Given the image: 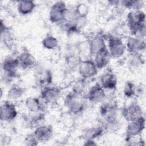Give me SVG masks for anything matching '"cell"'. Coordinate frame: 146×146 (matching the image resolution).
I'll list each match as a JSON object with an SVG mask.
<instances>
[{
	"mask_svg": "<svg viewBox=\"0 0 146 146\" xmlns=\"http://www.w3.org/2000/svg\"><path fill=\"white\" fill-rule=\"evenodd\" d=\"M34 115L29 119L27 124L31 128H34V129L38 126L42 124L45 115L43 112H38L33 113Z\"/></svg>",
	"mask_w": 146,
	"mask_h": 146,
	"instance_id": "cell-27",
	"label": "cell"
},
{
	"mask_svg": "<svg viewBox=\"0 0 146 146\" xmlns=\"http://www.w3.org/2000/svg\"><path fill=\"white\" fill-rule=\"evenodd\" d=\"M141 106L137 103H132L124 107L121 110V115L128 121L135 120L143 116Z\"/></svg>",
	"mask_w": 146,
	"mask_h": 146,
	"instance_id": "cell-12",
	"label": "cell"
},
{
	"mask_svg": "<svg viewBox=\"0 0 146 146\" xmlns=\"http://www.w3.org/2000/svg\"><path fill=\"white\" fill-rule=\"evenodd\" d=\"M78 70L82 78L86 80L96 76L99 70L93 60L85 59L80 60Z\"/></svg>",
	"mask_w": 146,
	"mask_h": 146,
	"instance_id": "cell-5",
	"label": "cell"
},
{
	"mask_svg": "<svg viewBox=\"0 0 146 146\" xmlns=\"http://www.w3.org/2000/svg\"><path fill=\"white\" fill-rule=\"evenodd\" d=\"M36 74V82L37 84L42 88L51 85L52 80V76L49 70H46L43 67L38 66V63L34 68Z\"/></svg>",
	"mask_w": 146,
	"mask_h": 146,
	"instance_id": "cell-11",
	"label": "cell"
},
{
	"mask_svg": "<svg viewBox=\"0 0 146 146\" xmlns=\"http://www.w3.org/2000/svg\"><path fill=\"white\" fill-rule=\"evenodd\" d=\"M36 6V4L33 1H19L17 3L18 12L22 15H27L32 13Z\"/></svg>",
	"mask_w": 146,
	"mask_h": 146,
	"instance_id": "cell-21",
	"label": "cell"
},
{
	"mask_svg": "<svg viewBox=\"0 0 146 146\" xmlns=\"http://www.w3.org/2000/svg\"><path fill=\"white\" fill-rule=\"evenodd\" d=\"M86 98L93 104L102 103L106 98V92L100 83H96L89 88Z\"/></svg>",
	"mask_w": 146,
	"mask_h": 146,
	"instance_id": "cell-8",
	"label": "cell"
},
{
	"mask_svg": "<svg viewBox=\"0 0 146 146\" xmlns=\"http://www.w3.org/2000/svg\"><path fill=\"white\" fill-rule=\"evenodd\" d=\"M145 93V86L143 84L135 86V96H142Z\"/></svg>",
	"mask_w": 146,
	"mask_h": 146,
	"instance_id": "cell-34",
	"label": "cell"
},
{
	"mask_svg": "<svg viewBox=\"0 0 146 146\" xmlns=\"http://www.w3.org/2000/svg\"><path fill=\"white\" fill-rule=\"evenodd\" d=\"M129 68L133 70H136L141 68L144 64V59L140 53L131 54L128 62Z\"/></svg>",
	"mask_w": 146,
	"mask_h": 146,
	"instance_id": "cell-24",
	"label": "cell"
},
{
	"mask_svg": "<svg viewBox=\"0 0 146 146\" xmlns=\"http://www.w3.org/2000/svg\"><path fill=\"white\" fill-rule=\"evenodd\" d=\"M43 47L47 50H54L59 45V41L56 38L52 35H46L42 40Z\"/></svg>",
	"mask_w": 146,
	"mask_h": 146,
	"instance_id": "cell-25",
	"label": "cell"
},
{
	"mask_svg": "<svg viewBox=\"0 0 146 146\" xmlns=\"http://www.w3.org/2000/svg\"><path fill=\"white\" fill-rule=\"evenodd\" d=\"M33 133L39 142H47L52 137L53 128L50 125L42 124L34 129Z\"/></svg>",
	"mask_w": 146,
	"mask_h": 146,
	"instance_id": "cell-14",
	"label": "cell"
},
{
	"mask_svg": "<svg viewBox=\"0 0 146 146\" xmlns=\"http://www.w3.org/2000/svg\"><path fill=\"white\" fill-rule=\"evenodd\" d=\"M42 100L38 98L30 96L26 99L25 105L27 110L32 113L43 112L44 106Z\"/></svg>",
	"mask_w": 146,
	"mask_h": 146,
	"instance_id": "cell-18",
	"label": "cell"
},
{
	"mask_svg": "<svg viewBox=\"0 0 146 146\" xmlns=\"http://www.w3.org/2000/svg\"><path fill=\"white\" fill-rule=\"evenodd\" d=\"M68 7L64 2L58 1L51 6L48 19L52 23H62L64 20Z\"/></svg>",
	"mask_w": 146,
	"mask_h": 146,
	"instance_id": "cell-3",
	"label": "cell"
},
{
	"mask_svg": "<svg viewBox=\"0 0 146 146\" xmlns=\"http://www.w3.org/2000/svg\"><path fill=\"white\" fill-rule=\"evenodd\" d=\"M64 104L71 114L79 115L86 109V102L82 95L72 91L67 94L64 98Z\"/></svg>",
	"mask_w": 146,
	"mask_h": 146,
	"instance_id": "cell-2",
	"label": "cell"
},
{
	"mask_svg": "<svg viewBox=\"0 0 146 146\" xmlns=\"http://www.w3.org/2000/svg\"><path fill=\"white\" fill-rule=\"evenodd\" d=\"M17 58L19 67L24 70L34 68L38 63L35 56L28 51L21 52Z\"/></svg>",
	"mask_w": 146,
	"mask_h": 146,
	"instance_id": "cell-16",
	"label": "cell"
},
{
	"mask_svg": "<svg viewBox=\"0 0 146 146\" xmlns=\"http://www.w3.org/2000/svg\"><path fill=\"white\" fill-rule=\"evenodd\" d=\"M94 56V59L93 60L98 70L106 67L110 63L111 58L107 48L98 52Z\"/></svg>",
	"mask_w": 146,
	"mask_h": 146,
	"instance_id": "cell-19",
	"label": "cell"
},
{
	"mask_svg": "<svg viewBox=\"0 0 146 146\" xmlns=\"http://www.w3.org/2000/svg\"><path fill=\"white\" fill-rule=\"evenodd\" d=\"M99 83L106 91L115 90L117 83V77L113 72L107 71L100 76Z\"/></svg>",
	"mask_w": 146,
	"mask_h": 146,
	"instance_id": "cell-15",
	"label": "cell"
},
{
	"mask_svg": "<svg viewBox=\"0 0 146 146\" xmlns=\"http://www.w3.org/2000/svg\"><path fill=\"white\" fill-rule=\"evenodd\" d=\"M25 144L26 145H37L39 144V141L34 135V133L28 134L25 139Z\"/></svg>",
	"mask_w": 146,
	"mask_h": 146,
	"instance_id": "cell-33",
	"label": "cell"
},
{
	"mask_svg": "<svg viewBox=\"0 0 146 146\" xmlns=\"http://www.w3.org/2000/svg\"><path fill=\"white\" fill-rule=\"evenodd\" d=\"M125 44L126 50L130 54L140 53L145 48V38L138 36L131 35L128 37Z\"/></svg>",
	"mask_w": 146,
	"mask_h": 146,
	"instance_id": "cell-10",
	"label": "cell"
},
{
	"mask_svg": "<svg viewBox=\"0 0 146 146\" xmlns=\"http://www.w3.org/2000/svg\"><path fill=\"white\" fill-rule=\"evenodd\" d=\"M19 67L17 58L11 56L5 57L1 63L2 72L6 73L13 75L17 76V69Z\"/></svg>",
	"mask_w": 146,
	"mask_h": 146,
	"instance_id": "cell-13",
	"label": "cell"
},
{
	"mask_svg": "<svg viewBox=\"0 0 146 146\" xmlns=\"http://www.w3.org/2000/svg\"><path fill=\"white\" fill-rule=\"evenodd\" d=\"M88 47L90 53L92 55L107 48L104 39L101 35H96L92 38L89 41Z\"/></svg>",
	"mask_w": 146,
	"mask_h": 146,
	"instance_id": "cell-17",
	"label": "cell"
},
{
	"mask_svg": "<svg viewBox=\"0 0 146 146\" xmlns=\"http://www.w3.org/2000/svg\"><path fill=\"white\" fill-rule=\"evenodd\" d=\"M75 7V10L81 19L86 17L88 14V7L84 3H80Z\"/></svg>",
	"mask_w": 146,
	"mask_h": 146,
	"instance_id": "cell-32",
	"label": "cell"
},
{
	"mask_svg": "<svg viewBox=\"0 0 146 146\" xmlns=\"http://www.w3.org/2000/svg\"><path fill=\"white\" fill-rule=\"evenodd\" d=\"M97 144L94 140H85L84 145H96Z\"/></svg>",
	"mask_w": 146,
	"mask_h": 146,
	"instance_id": "cell-36",
	"label": "cell"
},
{
	"mask_svg": "<svg viewBox=\"0 0 146 146\" xmlns=\"http://www.w3.org/2000/svg\"><path fill=\"white\" fill-rule=\"evenodd\" d=\"M120 3L124 9L131 10H141L144 5V2L143 1L125 0L121 1Z\"/></svg>",
	"mask_w": 146,
	"mask_h": 146,
	"instance_id": "cell-26",
	"label": "cell"
},
{
	"mask_svg": "<svg viewBox=\"0 0 146 146\" xmlns=\"http://www.w3.org/2000/svg\"><path fill=\"white\" fill-rule=\"evenodd\" d=\"M25 88L17 84L12 85L7 91V96L11 101L20 99L25 93Z\"/></svg>",
	"mask_w": 146,
	"mask_h": 146,
	"instance_id": "cell-23",
	"label": "cell"
},
{
	"mask_svg": "<svg viewBox=\"0 0 146 146\" xmlns=\"http://www.w3.org/2000/svg\"><path fill=\"white\" fill-rule=\"evenodd\" d=\"M117 106L113 102H103L99 108V113L102 118L117 114Z\"/></svg>",
	"mask_w": 146,
	"mask_h": 146,
	"instance_id": "cell-20",
	"label": "cell"
},
{
	"mask_svg": "<svg viewBox=\"0 0 146 146\" xmlns=\"http://www.w3.org/2000/svg\"><path fill=\"white\" fill-rule=\"evenodd\" d=\"M10 141V136H8L6 135H1V145H6L9 144Z\"/></svg>",
	"mask_w": 146,
	"mask_h": 146,
	"instance_id": "cell-35",
	"label": "cell"
},
{
	"mask_svg": "<svg viewBox=\"0 0 146 146\" xmlns=\"http://www.w3.org/2000/svg\"><path fill=\"white\" fill-rule=\"evenodd\" d=\"M1 42L6 47H10L14 42V35L11 29H6L1 31Z\"/></svg>",
	"mask_w": 146,
	"mask_h": 146,
	"instance_id": "cell-28",
	"label": "cell"
},
{
	"mask_svg": "<svg viewBox=\"0 0 146 146\" xmlns=\"http://www.w3.org/2000/svg\"><path fill=\"white\" fill-rule=\"evenodd\" d=\"M126 23L131 35L145 38V14L142 10H131L127 15Z\"/></svg>",
	"mask_w": 146,
	"mask_h": 146,
	"instance_id": "cell-1",
	"label": "cell"
},
{
	"mask_svg": "<svg viewBox=\"0 0 146 146\" xmlns=\"http://www.w3.org/2000/svg\"><path fill=\"white\" fill-rule=\"evenodd\" d=\"M0 114L2 121L10 122L17 117L18 111L15 105L11 100H6L1 105Z\"/></svg>",
	"mask_w": 146,
	"mask_h": 146,
	"instance_id": "cell-7",
	"label": "cell"
},
{
	"mask_svg": "<svg viewBox=\"0 0 146 146\" xmlns=\"http://www.w3.org/2000/svg\"><path fill=\"white\" fill-rule=\"evenodd\" d=\"M105 131L102 125H97L88 128L84 132V137L85 140H94L101 137Z\"/></svg>",
	"mask_w": 146,
	"mask_h": 146,
	"instance_id": "cell-22",
	"label": "cell"
},
{
	"mask_svg": "<svg viewBox=\"0 0 146 146\" xmlns=\"http://www.w3.org/2000/svg\"><path fill=\"white\" fill-rule=\"evenodd\" d=\"M123 94L127 98H132L135 96V85L131 81H127L123 88Z\"/></svg>",
	"mask_w": 146,
	"mask_h": 146,
	"instance_id": "cell-30",
	"label": "cell"
},
{
	"mask_svg": "<svg viewBox=\"0 0 146 146\" xmlns=\"http://www.w3.org/2000/svg\"><path fill=\"white\" fill-rule=\"evenodd\" d=\"M86 86V79L82 78L81 79L78 80L75 83L71 91L77 94L83 95V94L84 92V89Z\"/></svg>",
	"mask_w": 146,
	"mask_h": 146,
	"instance_id": "cell-31",
	"label": "cell"
},
{
	"mask_svg": "<svg viewBox=\"0 0 146 146\" xmlns=\"http://www.w3.org/2000/svg\"><path fill=\"white\" fill-rule=\"evenodd\" d=\"M62 95V90L56 86H48L40 91V98L46 104L54 103L57 102Z\"/></svg>",
	"mask_w": 146,
	"mask_h": 146,
	"instance_id": "cell-6",
	"label": "cell"
},
{
	"mask_svg": "<svg viewBox=\"0 0 146 146\" xmlns=\"http://www.w3.org/2000/svg\"><path fill=\"white\" fill-rule=\"evenodd\" d=\"M80 60V58L75 54H70L66 58V65L71 70L78 69Z\"/></svg>",
	"mask_w": 146,
	"mask_h": 146,
	"instance_id": "cell-29",
	"label": "cell"
},
{
	"mask_svg": "<svg viewBox=\"0 0 146 146\" xmlns=\"http://www.w3.org/2000/svg\"><path fill=\"white\" fill-rule=\"evenodd\" d=\"M107 49L111 58H119L122 56L125 51V44L119 36L111 35L108 37L107 41Z\"/></svg>",
	"mask_w": 146,
	"mask_h": 146,
	"instance_id": "cell-4",
	"label": "cell"
},
{
	"mask_svg": "<svg viewBox=\"0 0 146 146\" xmlns=\"http://www.w3.org/2000/svg\"><path fill=\"white\" fill-rule=\"evenodd\" d=\"M145 119L144 116H142L135 120L128 121L126 128L125 137L141 135L145 129Z\"/></svg>",
	"mask_w": 146,
	"mask_h": 146,
	"instance_id": "cell-9",
	"label": "cell"
}]
</instances>
